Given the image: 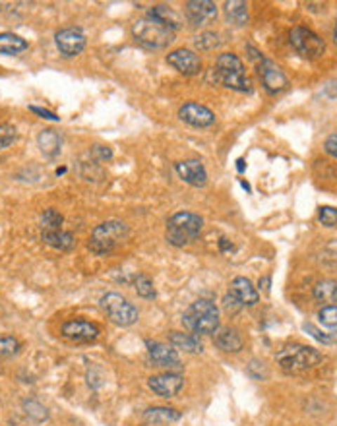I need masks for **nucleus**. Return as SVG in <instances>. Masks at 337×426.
Instances as JSON below:
<instances>
[{
  "instance_id": "nucleus-1",
  "label": "nucleus",
  "mask_w": 337,
  "mask_h": 426,
  "mask_svg": "<svg viewBox=\"0 0 337 426\" xmlns=\"http://www.w3.org/2000/svg\"><path fill=\"white\" fill-rule=\"evenodd\" d=\"M185 328L192 331L194 335H209L219 330V310L216 302L208 298H200L186 308L183 314Z\"/></svg>"
},
{
  "instance_id": "nucleus-2",
  "label": "nucleus",
  "mask_w": 337,
  "mask_h": 426,
  "mask_svg": "<svg viewBox=\"0 0 337 426\" xmlns=\"http://www.w3.org/2000/svg\"><path fill=\"white\" fill-rule=\"evenodd\" d=\"M128 227L122 221H105L101 225L93 229V233L89 237V250L97 256H109L117 246H121L122 242L128 239Z\"/></svg>"
},
{
  "instance_id": "nucleus-3",
  "label": "nucleus",
  "mask_w": 337,
  "mask_h": 426,
  "mask_svg": "<svg viewBox=\"0 0 337 426\" xmlns=\"http://www.w3.org/2000/svg\"><path fill=\"white\" fill-rule=\"evenodd\" d=\"M213 78L225 88L234 89V91H250V80L244 72V65L233 53H223L217 57Z\"/></svg>"
},
{
  "instance_id": "nucleus-4",
  "label": "nucleus",
  "mask_w": 337,
  "mask_h": 426,
  "mask_svg": "<svg viewBox=\"0 0 337 426\" xmlns=\"http://www.w3.org/2000/svg\"><path fill=\"white\" fill-rule=\"evenodd\" d=\"M275 361L279 368L287 374H300L306 370L318 366L322 362V354L306 345H287L275 354Z\"/></svg>"
},
{
  "instance_id": "nucleus-5",
  "label": "nucleus",
  "mask_w": 337,
  "mask_h": 426,
  "mask_svg": "<svg viewBox=\"0 0 337 426\" xmlns=\"http://www.w3.org/2000/svg\"><path fill=\"white\" fill-rule=\"evenodd\" d=\"M204 225V219L190 211H180L168 219L167 223V241L173 246H186L198 239V234Z\"/></svg>"
},
{
  "instance_id": "nucleus-6",
  "label": "nucleus",
  "mask_w": 337,
  "mask_h": 426,
  "mask_svg": "<svg viewBox=\"0 0 337 426\" xmlns=\"http://www.w3.org/2000/svg\"><path fill=\"white\" fill-rule=\"evenodd\" d=\"M132 35L134 39L144 45L145 48H163L175 41V32L157 24L152 18H142L132 25Z\"/></svg>"
},
{
  "instance_id": "nucleus-7",
  "label": "nucleus",
  "mask_w": 337,
  "mask_h": 426,
  "mask_svg": "<svg viewBox=\"0 0 337 426\" xmlns=\"http://www.w3.org/2000/svg\"><path fill=\"white\" fill-rule=\"evenodd\" d=\"M99 305L103 308V312L109 316V320L117 326H132L138 322V308L126 298L121 297L119 293H107L101 297Z\"/></svg>"
},
{
  "instance_id": "nucleus-8",
  "label": "nucleus",
  "mask_w": 337,
  "mask_h": 426,
  "mask_svg": "<svg viewBox=\"0 0 337 426\" xmlns=\"http://www.w3.org/2000/svg\"><path fill=\"white\" fill-rule=\"evenodd\" d=\"M289 37L293 48L297 51L300 57L308 58V60L320 58L322 55H324V51H326V43H324V39H322L320 35H316L312 29L303 27V25L293 27Z\"/></svg>"
},
{
  "instance_id": "nucleus-9",
  "label": "nucleus",
  "mask_w": 337,
  "mask_h": 426,
  "mask_svg": "<svg viewBox=\"0 0 337 426\" xmlns=\"http://www.w3.org/2000/svg\"><path fill=\"white\" fill-rule=\"evenodd\" d=\"M56 47L65 57H76L86 47V35L76 27H66L55 35Z\"/></svg>"
},
{
  "instance_id": "nucleus-10",
  "label": "nucleus",
  "mask_w": 337,
  "mask_h": 426,
  "mask_svg": "<svg viewBox=\"0 0 337 426\" xmlns=\"http://www.w3.org/2000/svg\"><path fill=\"white\" fill-rule=\"evenodd\" d=\"M185 12L188 22L196 27H200V25H208L216 20L217 4L209 2V0H192V2H186Z\"/></svg>"
},
{
  "instance_id": "nucleus-11",
  "label": "nucleus",
  "mask_w": 337,
  "mask_h": 426,
  "mask_svg": "<svg viewBox=\"0 0 337 426\" xmlns=\"http://www.w3.org/2000/svg\"><path fill=\"white\" fill-rule=\"evenodd\" d=\"M167 62L175 70H178L180 74H186V76H194L201 70V60L200 57L190 51V48H177L173 51L167 57Z\"/></svg>"
},
{
  "instance_id": "nucleus-12",
  "label": "nucleus",
  "mask_w": 337,
  "mask_h": 426,
  "mask_svg": "<svg viewBox=\"0 0 337 426\" xmlns=\"http://www.w3.org/2000/svg\"><path fill=\"white\" fill-rule=\"evenodd\" d=\"M178 117H180V121H185L186 124L196 126V128H206V126H211L216 122V114L211 113L208 107L198 103L183 105L178 111Z\"/></svg>"
},
{
  "instance_id": "nucleus-13",
  "label": "nucleus",
  "mask_w": 337,
  "mask_h": 426,
  "mask_svg": "<svg viewBox=\"0 0 337 426\" xmlns=\"http://www.w3.org/2000/svg\"><path fill=\"white\" fill-rule=\"evenodd\" d=\"M147 386H150L153 394L161 395V397H175L183 390V386H185V380H183L180 374L167 372V374L152 376L150 382H147Z\"/></svg>"
},
{
  "instance_id": "nucleus-14",
  "label": "nucleus",
  "mask_w": 337,
  "mask_h": 426,
  "mask_svg": "<svg viewBox=\"0 0 337 426\" xmlns=\"http://www.w3.org/2000/svg\"><path fill=\"white\" fill-rule=\"evenodd\" d=\"M62 335L76 343H88L99 338V328L86 320H70L62 324Z\"/></svg>"
},
{
  "instance_id": "nucleus-15",
  "label": "nucleus",
  "mask_w": 337,
  "mask_h": 426,
  "mask_svg": "<svg viewBox=\"0 0 337 426\" xmlns=\"http://www.w3.org/2000/svg\"><path fill=\"white\" fill-rule=\"evenodd\" d=\"M260 78L264 81V88L270 91V93H279L283 89L287 88V76L283 74L279 66L272 62V60H262L260 62Z\"/></svg>"
},
{
  "instance_id": "nucleus-16",
  "label": "nucleus",
  "mask_w": 337,
  "mask_h": 426,
  "mask_svg": "<svg viewBox=\"0 0 337 426\" xmlns=\"http://www.w3.org/2000/svg\"><path fill=\"white\" fill-rule=\"evenodd\" d=\"M147 353L155 366L161 368H178L180 366V359L175 347L165 345V343H157V341H147Z\"/></svg>"
},
{
  "instance_id": "nucleus-17",
  "label": "nucleus",
  "mask_w": 337,
  "mask_h": 426,
  "mask_svg": "<svg viewBox=\"0 0 337 426\" xmlns=\"http://www.w3.org/2000/svg\"><path fill=\"white\" fill-rule=\"evenodd\" d=\"M177 173L186 185L196 186V188H200V186L208 182L206 167H204V163L198 161V159H188V161L177 163Z\"/></svg>"
},
{
  "instance_id": "nucleus-18",
  "label": "nucleus",
  "mask_w": 337,
  "mask_h": 426,
  "mask_svg": "<svg viewBox=\"0 0 337 426\" xmlns=\"http://www.w3.org/2000/svg\"><path fill=\"white\" fill-rule=\"evenodd\" d=\"M216 345L225 351V353H239L244 345V341H242L241 333L234 330V328H219L216 331Z\"/></svg>"
},
{
  "instance_id": "nucleus-19",
  "label": "nucleus",
  "mask_w": 337,
  "mask_h": 426,
  "mask_svg": "<svg viewBox=\"0 0 337 426\" xmlns=\"http://www.w3.org/2000/svg\"><path fill=\"white\" fill-rule=\"evenodd\" d=\"M180 418V413L171 407H153L144 413V426H167Z\"/></svg>"
},
{
  "instance_id": "nucleus-20",
  "label": "nucleus",
  "mask_w": 337,
  "mask_h": 426,
  "mask_svg": "<svg viewBox=\"0 0 337 426\" xmlns=\"http://www.w3.org/2000/svg\"><path fill=\"white\" fill-rule=\"evenodd\" d=\"M231 293L241 300L242 306H254L260 300L258 291L252 287V283L246 277H234L233 285H231Z\"/></svg>"
},
{
  "instance_id": "nucleus-21",
  "label": "nucleus",
  "mask_w": 337,
  "mask_h": 426,
  "mask_svg": "<svg viewBox=\"0 0 337 426\" xmlns=\"http://www.w3.org/2000/svg\"><path fill=\"white\" fill-rule=\"evenodd\" d=\"M168 343L175 349H180V351H186V353H201L204 351V345L198 335L194 333H180V331H173L171 338H168Z\"/></svg>"
},
{
  "instance_id": "nucleus-22",
  "label": "nucleus",
  "mask_w": 337,
  "mask_h": 426,
  "mask_svg": "<svg viewBox=\"0 0 337 426\" xmlns=\"http://www.w3.org/2000/svg\"><path fill=\"white\" fill-rule=\"evenodd\" d=\"M147 18H152L155 20L157 24H161L163 27H167L171 32H175L180 27V16H178L177 12L173 8H168V6H153L150 12H147Z\"/></svg>"
},
{
  "instance_id": "nucleus-23",
  "label": "nucleus",
  "mask_w": 337,
  "mask_h": 426,
  "mask_svg": "<svg viewBox=\"0 0 337 426\" xmlns=\"http://www.w3.org/2000/svg\"><path fill=\"white\" fill-rule=\"evenodd\" d=\"M60 144H62V140L58 136V132L53 128H45L41 130L39 136H37V145H39V149L48 157H53L56 153L60 152Z\"/></svg>"
},
{
  "instance_id": "nucleus-24",
  "label": "nucleus",
  "mask_w": 337,
  "mask_h": 426,
  "mask_svg": "<svg viewBox=\"0 0 337 426\" xmlns=\"http://www.w3.org/2000/svg\"><path fill=\"white\" fill-rule=\"evenodd\" d=\"M41 239L47 242L48 246H53L56 250H72L76 246V239H74L72 233H68V231H51V233H43L41 234Z\"/></svg>"
},
{
  "instance_id": "nucleus-25",
  "label": "nucleus",
  "mask_w": 337,
  "mask_h": 426,
  "mask_svg": "<svg viewBox=\"0 0 337 426\" xmlns=\"http://www.w3.org/2000/svg\"><path fill=\"white\" fill-rule=\"evenodd\" d=\"M314 298L322 302V305H333L337 302V281L333 279H324V281L316 283L314 287Z\"/></svg>"
},
{
  "instance_id": "nucleus-26",
  "label": "nucleus",
  "mask_w": 337,
  "mask_h": 426,
  "mask_svg": "<svg viewBox=\"0 0 337 426\" xmlns=\"http://www.w3.org/2000/svg\"><path fill=\"white\" fill-rule=\"evenodd\" d=\"M27 48V41L14 33H0V55H18Z\"/></svg>"
},
{
  "instance_id": "nucleus-27",
  "label": "nucleus",
  "mask_w": 337,
  "mask_h": 426,
  "mask_svg": "<svg viewBox=\"0 0 337 426\" xmlns=\"http://www.w3.org/2000/svg\"><path fill=\"white\" fill-rule=\"evenodd\" d=\"M225 14L229 18V22L234 25H244L249 22V6L239 0L225 2Z\"/></svg>"
},
{
  "instance_id": "nucleus-28",
  "label": "nucleus",
  "mask_w": 337,
  "mask_h": 426,
  "mask_svg": "<svg viewBox=\"0 0 337 426\" xmlns=\"http://www.w3.org/2000/svg\"><path fill=\"white\" fill-rule=\"evenodd\" d=\"M62 215L56 211V209H45L43 215H41V227H43V233H51V231H60L62 229Z\"/></svg>"
},
{
  "instance_id": "nucleus-29",
  "label": "nucleus",
  "mask_w": 337,
  "mask_h": 426,
  "mask_svg": "<svg viewBox=\"0 0 337 426\" xmlns=\"http://www.w3.org/2000/svg\"><path fill=\"white\" fill-rule=\"evenodd\" d=\"M318 318H320V324L324 328L337 331V305L324 306L318 312Z\"/></svg>"
},
{
  "instance_id": "nucleus-30",
  "label": "nucleus",
  "mask_w": 337,
  "mask_h": 426,
  "mask_svg": "<svg viewBox=\"0 0 337 426\" xmlns=\"http://www.w3.org/2000/svg\"><path fill=\"white\" fill-rule=\"evenodd\" d=\"M20 349V341L12 335H0V361L8 359L12 354L18 353Z\"/></svg>"
},
{
  "instance_id": "nucleus-31",
  "label": "nucleus",
  "mask_w": 337,
  "mask_h": 426,
  "mask_svg": "<svg viewBox=\"0 0 337 426\" xmlns=\"http://www.w3.org/2000/svg\"><path fill=\"white\" fill-rule=\"evenodd\" d=\"M134 285H136V293L140 295V297H144V298L155 297V289H153V283H152V279L147 277V275H138L136 281H134Z\"/></svg>"
},
{
  "instance_id": "nucleus-32",
  "label": "nucleus",
  "mask_w": 337,
  "mask_h": 426,
  "mask_svg": "<svg viewBox=\"0 0 337 426\" xmlns=\"http://www.w3.org/2000/svg\"><path fill=\"white\" fill-rule=\"evenodd\" d=\"M16 140V128L12 124L0 122V149H6Z\"/></svg>"
},
{
  "instance_id": "nucleus-33",
  "label": "nucleus",
  "mask_w": 337,
  "mask_h": 426,
  "mask_svg": "<svg viewBox=\"0 0 337 426\" xmlns=\"http://www.w3.org/2000/svg\"><path fill=\"white\" fill-rule=\"evenodd\" d=\"M221 41L217 37L216 33H201L196 37V47L201 51H209V48H216Z\"/></svg>"
},
{
  "instance_id": "nucleus-34",
  "label": "nucleus",
  "mask_w": 337,
  "mask_h": 426,
  "mask_svg": "<svg viewBox=\"0 0 337 426\" xmlns=\"http://www.w3.org/2000/svg\"><path fill=\"white\" fill-rule=\"evenodd\" d=\"M318 219H320L322 225L336 227L337 225V209L329 208V206H324V208H320Z\"/></svg>"
},
{
  "instance_id": "nucleus-35",
  "label": "nucleus",
  "mask_w": 337,
  "mask_h": 426,
  "mask_svg": "<svg viewBox=\"0 0 337 426\" xmlns=\"http://www.w3.org/2000/svg\"><path fill=\"white\" fill-rule=\"evenodd\" d=\"M303 328H305V331H308V333H310L314 339H318L320 343H326V345H331V343H333V338H331V335H328V333L320 331L318 328H316V326H312V324H305Z\"/></svg>"
},
{
  "instance_id": "nucleus-36",
  "label": "nucleus",
  "mask_w": 337,
  "mask_h": 426,
  "mask_svg": "<svg viewBox=\"0 0 337 426\" xmlns=\"http://www.w3.org/2000/svg\"><path fill=\"white\" fill-rule=\"evenodd\" d=\"M223 306H225V310H227L229 314H237L242 308V302L239 300V298L234 297L233 293H229V295H225Z\"/></svg>"
},
{
  "instance_id": "nucleus-37",
  "label": "nucleus",
  "mask_w": 337,
  "mask_h": 426,
  "mask_svg": "<svg viewBox=\"0 0 337 426\" xmlns=\"http://www.w3.org/2000/svg\"><path fill=\"white\" fill-rule=\"evenodd\" d=\"M93 155H95L99 161H107V159H111L112 152L109 147H105V145H95L93 147Z\"/></svg>"
},
{
  "instance_id": "nucleus-38",
  "label": "nucleus",
  "mask_w": 337,
  "mask_h": 426,
  "mask_svg": "<svg viewBox=\"0 0 337 426\" xmlns=\"http://www.w3.org/2000/svg\"><path fill=\"white\" fill-rule=\"evenodd\" d=\"M324 147H326V152H328L331 157H336L337 159V134H331V136L326 140V145H324Z\"/></svg>"
},
{
  "instance_id": "nucleus-39",
  "label": "nucleus",
  "mask_w": 337,
  "mask_h": 426,
  "mask_svg": "<svg viewBox=\"0 0 337 426\" xmlns=\"http://www.w3.org/2000/svg\"><path fill=\"white\" fill-rule=\"evenodd\" d=\"M29 109H32L35 114H39L41 119H48V121H58V117H56L55 113H51V111H45V109H41V107H35V105H32Z\"/></svg>"
},
{
  "instance_id": "nucleus-40",
  "label": "nucleus",
  "mask_w": 337,
  "mask_h": 426,
  "mask_svg": "<svg viewBox=\"0 0 337 426\" xmlns=\"http://www.w3.org/2000/svg\"><path fill=\"white\" fill-rule=\"evenodd\" d=\"M219 246H221V250H223V252H227V250H233V244H229V242H227V239H221Z\"/></svg>"
},
{
  "instance_id": "nucleus-41",
  "label": "nucleus",
  "mask_w": 337,
  "mask_h": 426,
  "mask_svg": "<svg viewBox=\"0 0 337 426\" xmlns=\"http://www.w3.org/2000/svg\"><path fill=\"white\" fill-rule=\"evenodd\" d=\"M333 41H336V45H337V24H336V32H333Z\"/></svg>"
}]
</instances>
